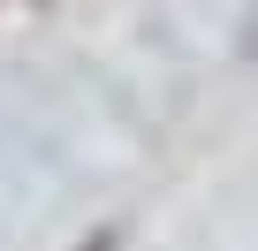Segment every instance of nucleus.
I'll list each match as a JSON object with an SVG mask.
<instances>
[{
  "label": "nucleus",
  "mask_w": 258,
  "mask_h": 251,
  "mask_svg": "<svg viewBox=\"0 0 258 251\" xmlns=\"http://www.w3.org/2000/svg\"><path fill=\"white\" fill-rule=\"evenodd\" d=\"M114 243H121V236H114V228H91V236H84V243H76V251H114Z\"/></svg>",
  "instance_id": "nucleus-1"
}]
</instances>
